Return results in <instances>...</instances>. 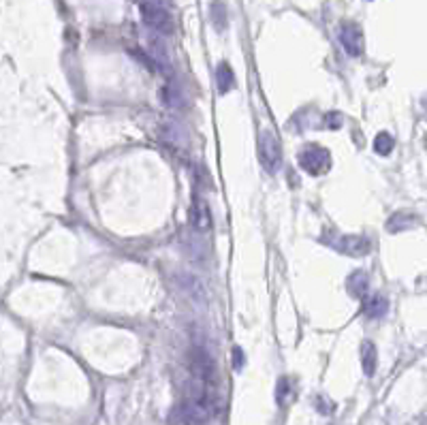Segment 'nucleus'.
Segmentation results:
<instances>
[{
  "mask_svg": "<svg viewBox=\"0 0 427 425\" xmlns=\"http://www.w3.org/2000/svg\"><path fill=\"white\" fill-rule=\"evenodd\" d=\"M214 415V404L184 398L169 415L171 425H205Z\"/></svg>",
  "mask_w": 427,
  "mask_h": 425,
  "instance_id": "1",
  "label": "nucleus"
},
{
  "mask_svg": "<svg viewBox=\"0 0 427 425\" xmlns=\"http://www.w3.org/2000/svg\"><path fill=\"white\" fill-rule=\"evenodd\" d=\"M139 11L143 17V24L159 34H171L173 32V17L169 9L159 3V0H139Z\"/></svg>",
  "mask_w": 427,
  "mask_h": 425,
  "instance_id": "2",
  "label": "nucleus"
},
{
  "mask_svg": "<svg viewBox=\"0 0 427 425\" xmlns=\"http://www.w3.org/2000/svg\"><path fill=\"white\" fill-rule=\"evenodd\" d=\"M259 161L263 165V169L267 173H278L282 169V146L278 141V137L271 130H263L259 137Z\"/></svg>",
  "mask_w": 427,
  "mask_h": 425,
  "instance_id": "3",
  "label": "nucleus"
},
{
  "mask_svg": "<svg viewBox=\"0 0 427 425\" xmlns=\"http://www.w3.org/2000/svg\"><path fill=\"white\" fill-rule=\"evenodd\" d=\"M190 372H192V378H197L209 387H216V363H214L211 355L203 349V346H192L190 351Z\"/></svg>",
  "mask_w": 427,
  "mask_h": 425,
  "instance_id": "4",
  "label": "nucleus"
},
{
  "mask_svg": "<svg viewBox=\"0 0 427 425\" xmlns=\"http://www.w3.org/2000/svg\"><path fill=\"white\" fill-rule=\"evenodd\" d=\"M299 165L310 176H321L332 165V159H329V152L325 148L310 146L303 152H299Z\"/></svg>",
  "mask_w": 427,
  "mask_h": 425,
  "instance_id": "5",
  "label": "nucleus"
},
{
  "mask_svg": "<svg viewBox=\"0 0 427 425\" xmlns=\"http://www.w3.org/2000/svg\"><path fill=\"white\" fill-rule=\"evenodd\" d=\"M340 43H342V47L346 49L348 56H353V58L361 56L363 54V32H361V28L355 26V24H344L340 28Z\"/></svg>",
  "mask_w": 427,
  "mask_h": 425,
  "instance_id": "6",
  "label": "nucleus"
},
{
  "mask_svg": "<svg viewBox=\"0 0 427 425\" xmlns=\"http://www.w3.org/2000/svg\"><path fill=\"white\" fill-rule=\"evenodd\" d=\"M190 220H192V227L201 233L209 231L211 227V214H209V205L205 199H201L199 195L192 199V207H190Z\"/></svg>",
  "mask_w": 427,
  "mask_h": 425,
  "instance_id": "7",
  "label": "nucleus"
},
{
  "mask_svg": "<svg viewBox=\"0 0 427 425\" xmlns=\"http://www.w3.org/2000/svg\"><path fill=\"white\" fill-rule=\"evenodd\" d=\"M340 242L342 244H338V250L344 255H351V257L365 255L367 250H370V242H367L365 238H359V236H346Z\"/></svg>",
  "mask_w": 427,
  "mask_h": 425,
  "instance_id": "8",
  "label": "nucleus"
},
{
  "mask_svg": "<svg viewBox=\"0 0 427 425\" xmlns=\"http://www.w3.org/2000/svg\"><path fill=\"white\" fill-rule=\"evenodd\" d=\"M178 284L182 291L195 301H205V286L195 278V276H186V274H180L178 276Z\"/></svg>",
  "mask_w": 427,
  "mask_h": 425,
  "instance_id": "9",
  "label": "nucleus"
},
{
  "mask_svg": "<svg viewBox=\"0 0 427 425\" xmlns=\"http://www.w3.org/2000/svg\"><path fill=\"white\" fill-rule=\"evenodd\" d=\"M376 349L372 342H363V351H361V365L365 374H374V368H376Z\"/></svg>",
  "mask_w": 427,
  "mask_h": 425,
  "instance_id": "10",
  "label": "nucleus"
},
{
  "mask_svg": "<svg viewBox=\"0 0 427 425\" xmlns=\"http://www.w3.org/2000/svg\"><path fill=\"white\" fill-rule=\"evenodd\" d=\"M386 312V299L382 295H372L365 303V314L370 319H378Z\"/></svg>",
  "mask_w": 427,
  "mask_h": 425,
  "instance_id": "11",
  "label": "nucleus"
},
{
  "mask_svg": "<svg viewBox=\"0 0 427 425\" xmlns=\"http://www.w3.org/2000/svg\"><path fill=\"white\" fill-rule=\"evenodd\" d=\"M209 13H211V22L218 30H224L227 28V7L220 0H214L211 7H209Z\"/></svg>",
  "mask_w": 427,
  "mask_h": 425,
  "instance_id": "12",
  "label": "nucleus"
},
{
  "mask_svg": "<svg viewBox=\"0 0 427 425\" xmlns=\"http://www.w3.org/2000/svg\"><path fill=\"white\" fill-rule=\"evenodd\" d=\"M218 88H220V92L224 94V92H229V90H233V86H235V75H233V71H231V67L229 65H220L218 67Z\"/></svg>",
  "mask_w": 427,
  "mask_h": 425,
  "instance_id": "13",
  "label": "nucleus"
},
{
  "mask_svg": "<svg viewBox=\"0 0 427 425\" xmlns=\"http://www.w3.org/2000/svg\"><path fill=\"white\" fill-rule=\"evenodd\" d=\"M374 150L380 154V157H389L391 150H393V137L389 133H380L376 141H374Z\"/></svg>",
  "mask_w": 427,
  "mask_h": 425,
  "instance_id": "14",
  "label": "nucleus"
},
{
  "mask_svg": "<svg viewBox=\"0 0 427 425\" xmlns=\"http://www.w3.org/2000/svg\"><path fill=\"white\" fill-rule=\"evenodd\" d=\"M348 288H351V293L353 295H365V288H367V280H365V274L361 272H355L351 282H348Z\"/></svg>",
  "mask_w": 427,
  "mask_h": 425,
  "instance_id": "15",
  "label": "nucleus"
},
{
  "mask_svg": "<svg viewBox=\"0 0 427 425\" xmlns=\"http://www.w3.org/2000/svg\"><path fill=\"white\" fill-rule=\"evenodd\" d=\"M290 398H293V387H290L288 378H282V380L278 382V389H276V400H278L280 406H284V404H286Z\"/></svg>",
  "mask_w": 427,
  "mask_h": 425,
  "instance_id": "16",
  "label": "nucleus"
},
{
  "mask_svg": "<svg viewBox=\"0 0 427 425\" xmlns=\"http://www.w3.org/2000/svg\"><path fill=\"white\" fill-rule=\"evenodd\" d=\"M233 355H235V370H242L244 368V353L240 349L233 351Z\"/></svg>",
  "mask_w": 427,
  "mask_h": 425,
  "instance_id": "17",
  "label": "nucleus"
}]
</instances>
